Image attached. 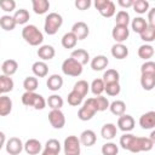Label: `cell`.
Returning a JSON list of instances; mask_svg holds the SVG:
<instances>
[{"instance_id":"20","label":"cell","mask_w":155,"mask_h":155,"mask_svg":"<svg viewBox=\"0 0 155 155\" xmlns=\"http://www.w3.org/2000/svg\"><path fill=\"white\" fill-rule=\"evenodd\" d=\"M46 86H47V88L50 91L56 92V91L62 88V86H63V78L61 75H58V74H52V75L48 76V79L46 81Z\"/></svg>"},{"instance_id":"25","label":"cell","mask_w":155,"mask_h":155,"mask_svg":"<svg viewBox=\"0 0 155 155\" xmlns=\"http://www.w3.org/2000/svg\"><path fill=\"white\" fill-rule=\"evenodd\" d=\"M71 58H74L75 61H78L81 65H85L90 62V53L85 50V48H76L71 52L70 54Z\"/></svg>"},{"instance_id":"6","label":"cell","mask_w":155,"mask_h":155,"mask_svg":"<svg viewBox=\"0 0 155 155\" xmlns=\"http://www.w3.org/2000/svg\"><path fill=\"white\" fill-rule=\"evenodd\" d=\"M62 71H63V74H65L68 76L76 78V76H80L82 74V65L78 61H75L74 58L69 57V58L63 61V63H62Z\"/></svg>"},{"instance_id":"36","label":"cell","mask_w":155,"mask_h":155,"mask_svg":"<svg viewBox=\"0 0 155 155\" xmlns=\"http://www.w3.org/2000/svg\"><path fill=\"white\" fill-rule=\"evenodd\" d=\"M131 27H132V30L134 33H138L140 34L147 27H148V23H147V19L143 18V17H136L131 21Z\"/></svg>"},{"instance_id":"52","label":"cell","mask_w":155,"mask_h":155,"mask_svg":"<svg viewBox=\"0 0 155 155\" xmlns=\"http://www.w3.org/2000/svg\"><path fill=\"white\" fill-rule=\"evenodd\" d=\"M117 4H119L122 8H128V7H132L133 0H117Z\"/></svg>"},{"instance_id":"23","label":"cell","mask_w":155,"mask_h":155,"mask_svg":"<svg viewBox=\"0 0 155 155\" xmlns=\"http://www.w3.org/2000/svg\"><path fill=\"white\" fill-rule=\"evenodd\" d=\"M116 132H117V127H116V125H114L111 122L104 124L101 128V136L107 140L113 139L116 136Z\"/></svg>"},{"instance_id":"49","label":"cell","mask_w":155,"mask_h":155,"mask_svg":"<svg viewBox=\"0 0 155 155\" xmlns=\"http://www.w3.org/2000/svg\"><path fill=\"white\" fill-rule=\"evenodd\" d=\"M0 7L5 12H12L16 8L15 0H0Z\"/></svg>"},{"instance_id":"7","label":"cell","mask_w":155,"mask_h":155,"mask_svg":"<svg viewBox=\"0 0 155 155\" xmlns=\"http://www.w3.org/2000/svg\"><path fill=\"white\" fill-rule=\"evenodd\" d=\"M64 155H80L81 154V143L76 136H68L63 143Z\"/></svg>"},{"instance_id":"40","label":"cell","mask_w":155,"mask_h":155,"mask_svg":"<svg viewBox=\"0 0 155 155\" xmlns=\"http://www.w3.org/2000/svg\"><path fill=\"white\" fill-rule=\"evenodd\" d=\"M63 98L59 94H51L48 97V99L46 101V104H48V107L51 108V110L53 109H61L63 107Z\"/></svg>"},{"instance_id":"50","label":"cell","mask_w":155,"mask_h":155,"mask_svg":"<svg viewBox=\"0 0 155 155\" xmlns=\"http://www.w3.org/2000/svg\"><path fill=\"white\" fill-rule=\"evenodd\" d=\"M74 5H75V7H76L78 10L85 11V10L90 8V6L92 5V2H91V0H75Z\"/></svg>"},{"instance_id":"35","label":"cell","mask_w":155,"mask_h":155,"mask_svg":"<svg viewBox=\"0 0 155 155\" xmlns=\"http://www.w3.org/2000/svg\"><path fill=\"white\" fill-rule=\"evenodd\" d=\"M131 22V17H130V13L125 10H120L117 13H116V17H115V25H122V27H128Z\"/></svg>"},{"instance_id":"18","label":"cell","mask_w":155,"mask_h":155,"mask_svg":"<svg viewBox=\"0 0 155 155\" xmlns=\"http://www.w3.org/2000/svg\"><path fill=\"white\" fill-rule=\"evenodd\" d=\"M38 56L41 61H50L54 57L56 54V50L52 45H41L39 48H38Z\"/></svg>"},{"instance_id":"43","label":"cell","mask_w":155,"mask_h":155,"mask_svg":"<svg viewBox=\"0 0 155 155\" xmlns=\"http://www.w3.org/2000/svg\"><path fill=\"white\" fill-rule=\"evenodd\" d=\"M101 151H102V155H117L119 147L113 142H107L105 144L102 145Z\"/></svg>"},{"instance_id":"48","label":"cell","mask_w":155,"mask_h":155,"mask_svg":"<svg viewBox=\"0 0 155 155\" xmlns=\"http://www.w3.org/2000/svg\"><path fill=\"white\" fill-rule=\"evenodd\" d=\"M142 74H155V63L153 61H145L140 67Z\"/></svg>"},{"instance_id":"29","label":"cell","mask_w":155,"mask_h":155,"mask_svg":"<svg viewBox=\"0 0 155 155\" xmlns=\"http://www.w3.org/2000/svg\"><path fill=\"white\" fill-rule=\"evenodd\" d=\"M138 57L144 59V61H149L153 56H154V47L149 44H144V45H140L138 47Z\"/></svg>"},{"instance_id":"56","label":"cell","mask_w":155,"mask_h":155,"mask_svg":"<svg viewBox=\"0 0 155 155\" xmlns=\"http://www.w3.org/2000/svg\"><path fill=\"white\" fill-rule=\"evenodd\" d=\"M0 70H1V65H0Z\"/></svg>"},{"instance_id":"39","label":"cell","mask_w":155,"mask_h":155,"mask_svg":"<svg viewBox=\"0 0 155 155\" xmlns=\"http://www.w3.org/2000/svg\"><path fill=\"white\" fill-rule=\"evenodd\" d=\"M140 39L145 42H153L155 40V25H149L139 34Z\"/></svg>"},{"instance_id":"16","label":"cell","mask_w":155,"mask_h":155,"mask_svg":"<svg viewBox=\"0 0 155 155\" xmlns=\"http://www.w3.org/2000/svg\"><path fill=\"white\" fill-rule=\"evenodd\" d=\"M90 64H91L92 70H94V71H101V70H104V69L108 67L109 59H108L104 54H98V56H96V57H93V58L91 59Z\"/></svg>"},{"instance_id":"10","label":"cell","mask_w":155,"mask_h":155,"mask_svg":"<svg viewBox=\"0 0 155 155\" xmlns=\"http://www.w3.org/2000/svg\"><path fill=\"white\" fill-rule=\"evenodd\" d=\"M134 125H136V121H134L133 116L130 114H124V115L119 116V119H117V128L125 133L131 132L134 128Z\"/></svg>"},{"instance_id":"13","label":"cell","mask_w":155,"mask_h":155,"mask_svg":"<svg viewBox=\"0 0 155 155\" xmlns=\"http://www.w3.org/2000/svg\"><path fill=\"white\" fill-rule=\"evenodd\" d=\"M111 36L117 44H122L126 41L130 36V29L128 27H122V25H114L111 30Z\"/></svg>"},{"instance_id":"38","label":"cell","mask_w":155,"mask_h":155,"mask_svg":"<svg viewBox=\"0 0 155 155\" xmlns=\"http://www.w3.org/2000/svg\"><path fill=\"white\" fill-rule=\"evenodd\" d=\"M38 86H39V81H38V78L35 76H27L23 80V87L25 92H35Z\"/></svg>"},{"instance_id":"19","label":"cell","mask_w":155,"mask_h":155,"mask_svg":"<svg viewBox=\"0 0 155 155\" xmlns=\"http://www.w3.org/2000/svg\"><path fill=\"white\" fill-rule=\"evenodd\" d=\"M111 56L116 59H125L127 56H128V47L124 44H117L115 42L113 46H111Z\"/></svg>"},{"instance_id":"46","label":"cell","mask_w":155,"mask_h":155,"mask_svg":"<svg viewBox=\"0 0 155 155\" xmlns=\"http://www.w3.org/2000/svg\"><path fill=\"white\" fill-rule=\"evenodd\" d=\"M94 99V103H96V107H97V110L98 111H104L109 108V101L107 97H103V96H97V97H93Z\"/></svg>"},{"instance_id":"5","label":"cell","mask_w":155,"mask_h":155,"mask_svg":"<svg viewBox=\"0 0 155 155\" xmlns=\"http://www.w3.org/2000/svg\"><path fill=\"white\" fill-rule=\"evenodd\" d=\"M96 113H98V110H97V107H96L93 97L92 98H87L82 103V107L79 109L78 117L81 121H88V120H91L96 115Z\"/></svg>"},{"instance_id":"31","label":"cell","mask_w":155,"mask_h":155,"mask_svg":"<svg viewBox=\"0 0 155 155\" xmlns=\"http://www.w3.org/2000/svg\"><path fill=\"white\" fill-rule=\"evenodd\" d=\"M61 42H62V46L64 48H67V50L68 48H74L76 46V44H78V39H76V36L71 31H69V33H65L62 36Z\"/></svg>"},{"instance_id":"51","label":"cell","mask_w":155,"mask_h":155,"mask_svg":"<svg viewBox=\"0 0 155 155\" xmlns=\"http://www.w3.org/2000/svg\"><path fill=\"white\" fill-rule=\"evenodd\" d=\"M155 8H149L148 10V19L147 23L149 25H155Z\"/></svg>"},{"instance_id":"8","label":"cell","mask_w":155,"mask_h":155,"mask_svg":"<svg viewBox=\"0 0 155 155\" xmlns=\"http://www.w3.org/2000/svg\"><path fill=\"white\" fill-rule=\"evenodd\" d=\"M94 7L98 10L101 16L105 18H110L115 15V4L111 0H96L94 1Z\"/></svg>"},{"instance_id":"2","label":"cell","mask_w":155,"mask_h":155,"mask_svg":"<svg viewBox=\"0 0 155 155\" xmlns=\"http://www.w3.org/2000/svg\"><path fill=\"white\" fill-rule=\"evenodd\" d=\"M22 38L30 46H39L44 41V34L34 24H27L22 29Z\"/></svg>"},{"instance_id":"15","label":"cell","mask_w":155,"mask_h":155,"mask_svg":"<svg viewBox=\"0 0 155 155\" xmlns=\"http://www.w3.org/2000/svg\"><path fill=\"white\" fill-rule=\"evenodd\" d=\"M41 149H42V144L40 143V140L35 138H30L23 144V150L28 155H36L41 151Z\"/></svg>"},{"instance_id":"4","label":"cell","mask_w":155,"mask_h":155,"mask_svg":"<svg viewBox=\"0 0 155 155\" xmlns=\"http://www.w3.org/2000/svg\"><path fill=\"white\" fill-rule=\"evenodd\" d=\"M62 24H63V17L57 12H50L46 16L45 23H44L45 33L48 35H54L59 30Z\"/></svg>"},{"instance_id":"3","label":"cell","mask_w":155,"mask_h":155,"mask_svg":"<svg viewBox=\"0 0 155 155\" xmlns=\"http://www.w3.org/2000/svg\"><path fill=\"white\" fill-rule=\"evenodd\" d=\"M22 103L25 107H33L35 110H42L46 107V99L36 92H24L22 94Z\"/></svg>"},{"instance_id":"21","label":"cell","mask_w":155,"mask_h":155,"mask_svg":"<svg viewBox=\"0 0 155 155\" xmlns=\"http://www.w3.org/2000/svg\"><path fill=\"white\" fill-rule=\"evenodd\" d=\"M31 71L35 75V78H45L48 74V65L44 61H38L33 63Z\"/></svg>"},{"instance_id":"41","label":"cell","mask_w":155,"mask_h":155,"mask_svg":"<svg viewBox=\"0 0 155 155\" xmlns=\"http://www.w3.org/2000/svg\"><path fill=\"white\" fill-rule=\"evenodd\" d=\"M104 82L102 79H94L91 85H90V90L94 96H102V93L104 92Z\"/></svg>"},{"instance_id":"34","label":"cell","mask_w":155,"mask_h":155,"mask_svg":"<svg viewBox=\"0 0 155 155\" xmlns=\"http://www.w3.org/2000/svg\"><path fill=\"white\" fill-rule=\"evenodd\" d=\"M16 25H17V24H16V22H15V19H13L12 16H10V15H4V16L0 17V27H1L4 30L11 31V30L15 29Z\"/></svg>"},{"instance_id":"57","label":"cell","mask_w":155,"mask_h":155,"mask_svg":"<svg viewBox=\"0 0 155 155\" xmlns=\"http://www.w3.org/2000/svg\"><path fill=\"white\" fill-rule=\"evenodd\" d=\"M0 150H1V147H0Z\"/></svg>"},{"instance_id":"22","label":"cell","mask_w":155,"mask_h":155,"mask_svg":"<svg viewBox=\"0 0 155 155\" xmlns=\"http://www.w3.org/2000/svg\"><path fill=\"white\" fill-rule=\"evenodd\" d=\"M17 69H18V63L15 59H6L1 64V71L6 76H12L13 74H16Z\"/></svg>"},{"instance_id":"26","label":"cell","mask_w":155,"mask_h":155,"mask_svg":"<svg viewBox=\"0 0 155 155\" xmlns=\"http://www.w3.org/2000/svg\"><path fill=\"white\" fill-rule=\"evenodd\" d=\"M11 111H12V99L6 94L0 96V116H7Z\"/></svg>"},{"instance_id":"14","label":"cell","mask_w":155,"mask_h":155,"mask_svg":"<svg viewBox=\"0 0 155 155\" xmlns=\"http://www.w3.org/2000/svg\"><path fill=\"white\" fill-rule=\"evenodd\" d=\"M139 126L143 130H153L155 127V111L150 110L139 117Z\"/></svg>"},{"instance_id":"17","label":"cell","mask_w":155,"mask_h":155,"mask_svg":"<svg viewBox=\"0 0 155 155\" xmlns=\"http://www.w3.org/2000/svg\"><path fill=\"white\" fill-rule=\"evenodd\" d=\"M79 140H80L81 145L92 147L97 142V136H96L94 131H92V130H85V131L81 132V134L79 137Z\"/></svg>"},{"instance_id":"54","label":"cell","mask_w":155,"mask_h":155,"mask_svg":"<svg viewBox=\"0 0 155 155\" xmlns=\"http://www.w3.org/2000/svg\"><path fill=\"white\" fill-rule=\"evenodd\" d=\"M5 143H6V136L4 132L0 131V147L2 148V145H5Z\"/></svg>"},{"instance_id":"45","label":"cell","mask_w":155,"mask_h":155,"mask_svg":"<svg viewBox=\"0 0 155 155\" xmlns=\"http://www.w3.org/2000/svg\"><path fill=\"white\" fill-rule=\"evenodd\" d=\"M104 91L107 92V94H108V96L114 97V96H117V94L120 93V91H121V86H120V84H119V82L105 84V86H104Z\"/></svg>"},{"instance_id":"53","label":"cell","mask_w":155,"mask_h":155,"mask_svg":"<svg viewBox=\"0 0 155 155\" xmlns=\"http://www.w3.org/2000/svg\"><path fill=\"white\" fill-rule=\"evenodd\" d=\"M41 155H59V154H58V153H56V151H52V150H50V149L44 148V150H42Z\"/></svg>"},{"instance_id":"9","label":"cell","mask_w":155,"mask_h":155,"mask_svg":"<svg viewBox=\"0 0 155 155\" xmlns=\"http://www.w3.org/2000/svg\"><path fill=\"white\" fill-rule=\"evenodd\" d=\"M48 121L56 130H61L65 125V116L61 109H53L48 113Z\"/></svg>"},{"instance_id":"30","label":"cell","mask_w":155,"mask_h":155,"mask_svg":"<svg viewBox=\"0 0 155 155\" xmlns=\"http://www.w3.org/2000/svg\"><path fill=\"white\" fill-rule=\"evenodd\" d=\"M109 109H110V111H111L114 115L121 116V115H124L125 111H126V104H125L124 101L116 99V101H114V102H111V103L109 104Z\"/></svg>"},{"instance_id":"28","label":"cell","mask_w":155,"mask_h":155,"mask_svg":"<svg viewBox=\"0 0 155 155\" xmlns=\"http://www.w3.org/2000/svg\"><path fill=\"white\" fill-rule=\"evenodd\" d=\"M140 85L143 90L151 91L155 87V74H142L140 75Z\"/></svg>"},{"instance_id":"12","label":"cell","mask_w":155,"mask_h":155,"mask_svg":"<svg viewBox=\"0 0 155 155\" xmlns=\"http://www.w3.org/2000/svg\"><path fill=\"white\" fill-rule=\"evenodd\" d=\"M71 33L76 36L78 40H84V39H86V38L88 36V34H90V28H88V25H87L85 22L79 21V22H76V23L73 24V27H71Z\"/></svg>"},{"instance_id":"55","label":"cell","mask_w":155,"mask_h":155,"mask_svg":"<svg viewBox=\"0 0 155 155\" xmlns=\"http://www.w3.org/2000/svg\"><path fill=\"white\" fill-rule=\"evenodd\" d=\"M149 139H150V140H153V142L155 143V131H151V133H150V137H149Z\"/></svg>"},{"instance_id":"1","label":"cell","mask_w":155,"mask_h":155,"mask_svg":"<svg viewBox=\"0 0 155 155\" xmlns=\"http://www.w3.org/2000/svg\"><path fill=\"white\" fill-rule=\"evenodd\" d=\"M122 149L128 150L131 153H140L149 151L154 147V142L149 139V137H136L132 133H124L119 140Z\"/></svg>"},{"instance_id":"11","label":"cell","mask_w":155,"mask_h":155,"mask_svg":"<svg viewBox=\"0 0 155 155\" xmlns=\"http://www.w3.org/2000/svg\"><path fill=\"white\" fill-rule=\"evenodd\" d=\"M5 148L7 154L10 155H19L23 150V143L18 137H11L10 139L6 140Z\"/></svg>"},{"instance_id":"47","label":"cell","mask_w":155,"mask_h":155,"mask_svg":"<svg viewBox=\"0 0 155 155\" xmlns=\"http://www.w3.org/2000/svg\"><path fill=\"white\" fill-rule=\"evenodd\" d=\"M45 148H46V149H50V150H52V151H56V153L59 154V151H61V149H62V145H61V143H59L58 139L51 138V139H48V140L46 142Z\"/></svg>"},{"instance_id":"32","label":"cell","mask_w":155,"mask_h":155,"mask_svg":"<svg viewBox=\"0 0 155 155\" xmlns=\"http://www.w3.org/2000/svg\"><path fill=\"white\" fill-rule=\"evenodd\" d=\"M104 85L105 84H111V82H119L120 80V74L116 69H107L103 74V78H102Z\"/></svg>"},{"instance_id":"33","label":"cell","mask_w":155,"mask_h":155,"mask_svg":"<svg viewBox=\"0 0 155 155\" xmlns=\"http://www.w3.org/2000/svg\"><path fill=\"white\" fill-rule=\"evenodd\" d=\"M12 17H13L16 24L23 25V24H25V23L29 21L30 15H29L28 10H25V8H19V10H17V11L15 12V15H13Z\"/></svg>"},{"instance_id":"42","label":"cell","mask_w":155,"mask_h":155,"mask_svg":"<svg viewBox=\"0 0 155 155\" xmlns=\"http://www.w3.org/2000/svg\"><path fill=\"white\" fill-rule=\"evenodd\" d=\"M132 8L134 10L136 13L143 15L149 10V2L147 0H133Z\"/></svg>"},{"instance_id":"44","label":"cell","mask_w":155,"mask_h":155,"mask_svg":"<svg viewBox=\"0 0 155 155\" xmlns=\"http://www.w3.org/2000/svg\"><path fill=\"white\" fill-rule=\"evenodd\" d=\"M67 101H68V104H70L71 107H78L84 102V97L71 90V92H69V94L67 97Z\"/></svg>"},{"instance_id":"24","label":"cell","mask_w":155,"mask_h":155,"mask_svg":"<svg viewBox=\"0 0 155 155\" xmlns=\"http://www.w3.org/2000/svg\"><path fill=\"white\" fill-rule=\"evenodd\" d=\"M13 86H15V82L11 76H6L4 74L0 75V96L7 92H11L13 90Z\"/></svg>"},{"instance_id":"27","label":"cell","mask_w":155,"mask_h":155,"mask_svg":"<svg viewBox=\"0 0 155 155\" xmlns=\"http://www.w3.org/2000/svg\"><path fill=\"white\" fill-rule=\"evenodd\" d=\"M33 11L36 15H45L50 8V1L47 0H31Z\"/></svg>"},{"instance_id":"37","label":"cell","mask_w":155,"mask_h":155,"mask_svg":"<svg viewBox=\"0 0 155 155\" xmlns=\"http://www.w3.org/2000/svg\"><path fill=\"white\" fill-rule=\"evenodd\" d=\"M73 91L78 92L80 96L85 97V96L88 93V91H90V84H88L86 80H78V81L74 84Z\"/></svg>"}]
</instances>
